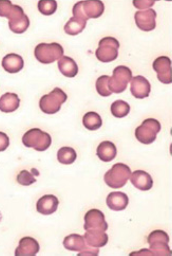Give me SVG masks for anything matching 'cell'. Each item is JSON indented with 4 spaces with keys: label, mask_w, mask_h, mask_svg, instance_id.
<instances>
[{
    "label": "cell",
    "mask_w": 172,
    "mask_h": 256,
    "mask_svg": "<svg viewBox=\"0 0 172 256\" xmlns=\"http://www.w3.org/2000/svg\"><path fill=\"white\" fill-rule=\"evenodd\" d=\"M104 11L105 6L102 2H95V0L80 2L73 6V17L87 22V20H91V18L96 20V18L101 17L104 14Z\"/></svg>",
    "instance_id": "obj_1"
},
{
    "label": "cell",
    "mask_w": 172,
    "mask_h": 256,
    "mask_svg": "<svg viewBox=\"0 0 172 256\" xmlns=\"http://www.w3.org/2000/svg\"><path fill=\"white\" fill-rule=\"evenodd\" d=\"M131 176V170L126 164L117 163L114 164L112 168L106 172L104 177L105 184L111 188H122L126 186L127 181Z\"/></svg>",
    "instance_id": "obj_2"
},
{
    "label": "cell",
    "mask_w": 172,
    "mask_h": 256,
    "mask_svg": "<svg viewBox=\"0 0 172 256\" xmlns=\"http://www.w3.org/2000/svg\"><path fill=\"white\" fill-rule=\"evenodd\" d=\"M22 143L25 148H34L37 152H46L52 144V138L49 134L43 132L38 128H33L24 134Z\"/></svg>",
    "instance_id": "obj_3"
},
{
    "label": "cell",
    "mask_w": 172,
    "mask_h": 256,
    "mask_svg": "<svg viewBox=\"0 0 172 256\" xmlns=\"http://www.w3.org/2000/svg\"><path fill=\"white\" fill-rule=\"evenodd\" d=\"M63 48L57 42L53 44H39L35 48V58L39 62L49 65L63 56Z\"/></svg>",
    "instance_id": "obj_4"
},
{
    "label": "cell",
    "mask_w": 172,
    "mask_h": 256,
    "mask_svg": "<svg viewBox=\"0 0 172 256\" xmlns=\"http://www.w3.org/2000/svg\"><path fill=\"white\" fill-rule=\"evenodd\" d=\"M67 94L61 89L55 88L51 94L43 96L40 98L39 107L44 114H55L60 110L61 105L67 102Z\"/></svg>",
    "instance_id": "obj_5"
},
{
    "label": "cell",
    "mask_w": 172,
    "mask_h": 256,
    "mask_svg": "<svg viewBox=\"0 0 172 256\" xmlns=\"http://www.w3.org/2000/svg\"><path fill=\"white\" fill-rule=\"evenodd\" d=\"M161 132V124L155 118H147L135 130V138L145 145L152 144L157 139V134Z\"/></svg>",
    "instance_id": "obj_6"
},
{
    "label": "cell",
    "mask_w": 172,
    "mask_h": 256,
    "mask_svg": "<svg viewBox=\"0 0 172 256\" xmlns=\"http://www.w3.org/2000/svg\"><path fill=\"white\" fill-rule=\"evenodd\" d=\"M132 80V72L125 66H119L113 70V74L108 80V87L111 94H122L127 89Z\"/></svg>",
    "instance_id": "obj_7"
},
{
    "label": "cell",
    "mask_w": 172,
    "mask_h": 256,
    "mask_svg": "<svg viewBox=\"0 0 172 256\" xmlns=\"http://www.w3.org/2000/svg\"><path fill=\"white\" fill-rule=\"evenodd\" d=\"M119 40L113 38H105L99 42L95 56L102 62H111L119 58Z\"/></svg>",
    "instance_id": "obj_8"
},
{
    "label": "cell",
    "mask_w": 172,
    "mask_h": 256,
    "mask_svg": "<svg viewBox=\"0 0 172 256\" xmlns=\"http://www.w3.org/2000/svg\"><path fill=\"white\" fill-rule=\"evenodd\" d=\"M150 251L155 256H168L171 255V250L169 248V236L167 233L161 230L153 231L149 234L147 240Z\"/></svg>",
    "instance_id": "obj_9"
},
{
    "label": "cell",
    "mask_w": 172,
    "mask_h": 256,
    "mask_svg": "<svg viewBox=\"0 0 172 256\" xmlns=\"http://www.w3.org/2000/svg\"><path fill=\"white\" fill-rule=\"evenodd\" d=\"M85 230L86 231H103L108 230L105 215L99 210H90L85 215Z\"/></svg>",
    "instance_id": "obj_10"
},
{
    "label": "cell",
    "mask_w": 172,
    "mask_h": 256,
    "mask_svg": "<svg viewBox=\"0 0 172 256\" xmlns=\"http://www.w3.org/2000/svg\"><path fill=\"white\" fill-rule=\"evenodd\" d=\"M157 13L152 8L146 11H139L134 15V20L138 28L144 32H150L156 29Z\"/></svg>",
    "instance_id": "obj_11"
},
{
    "label": "cell",
    "mask_w": 172,
    "mask_h": 256,
    "mask_svg": "<svg viewBox=\"0 0 172 256\" xmlns=\"http://www.w3.org/2000/svg\"><path fill=\"white\" fill-rule=\"evenodd\" d=\"M153 70L157 72L158 80L162 84L169 85L172 82L171 78V60L167 56L158 58L152 65Z\"/></svg>",
    "instance_id": "obj_12"
},
{
    "label": "cell",
    "mask_w": 172,
    "mask_h": 256,
    "mask_svg": "<svg viewBox=\"0 0 172 256\" xmlns=\"http://www.w3.org/2000/svg\"><path fill=\"white\" fill-rule=\"evenodd\" d=\"M130 91L131 94L139 100L146 98L149 96L151 86L149 82L145 78L144 76H135L131 80V85H130Z\"/></svg>",
    "instance_id": "obj_13"
},
{
    "label": "cell",
    "mask_w": 172,
    "mask_h": 256,
    "mask_svg": "<svg viewBox=\"0 0 172 256\" xmlns=\"http://www.w3.org/2000/svg\"><path fill=\"white\" fill-rule=\"evenodd\" d=\"M129 179L135 188L143 192H147L153 186V180L151 176L144 170H135L133 174H131Z\"/></svg>",
    "instance_id": "obj_14"
},
{
    "label": "cell",
    "mask_w": 172,
    "mask_h": 256,
    "mask_svg": "<svg viewBox=\"0 0 172 256\" xmlns=\"http://www.w3.org/2000/svg\"><path fill=\"white\" fill-rule=\"evenodd\" d=\"M39 244L32 237H23L15 251L16 256H35L39 252Z\"/></svg>",
    "instance_id": "obj_15"
},
{
    "label": "cell",
    "mask_w": 172,
    "mask_h": 256,
    "mask_svg": "<svg viewBox=\"0 0 172 256\" xmlns=\"http://www.w3.org/2000/svg\"><path fill=\"white\" fill-rule=\"evenodd\" d=\"M59 201L57 197L53 195H46L41 197L36 204L37 212L42 215H52L57 211Z\"/></svg>",
    "instance_id": "obj_16"
},
{
    "label": "cell",
    "mask_w": 172,
    "mask_h": 256,
    "mask_svg": "<svg viewBox=\"0 0 172 256\" xmlns=\"http://www.w3.org/2000/svg\"><path fill=\"white\" fill-rule=\"evenodd\" d=\"M107 206L112 211L121 212L127 208L129 204L128 196L121 192H113V193L109 194L107 197Z\"/></svg>",
    "instance_id": "obj_17"
},
{
    "label": "cell",
    "mask_w": 172,
    "mask_h": 256,
    "mask_svg": "<svg viewBox=\"0 0 172 256\" xmlns=\"http://www.w3.org/2000/svg\"><path fill=\"white\" fill-rule=\"evenodd\" d=\"M24 67L23 58L17 54H8V56H4L2 60V68L8 72V73H18L20 72Z\"/></svg>",
    "instance_id": "obj_18"
},
{
    "label": "cell",
    "mask_w": 172,
    "mask_h": 256,
    "mask_svg": "<svg viewBox=\"0 0 172 256\" xmlns=\"http://www.w3.org/2000/svg\"><path fill=\"white\" fill-rule=\"evenodd\" d=\"M85 242L92 248H103L108 244V235L103 231H86Z\"/></svg>",
    "instance_id": "obj_19"
},
{
    "label": "cell",
    "mask_w": 172,
    "mask_h": 256,
    "mask_svg": "<svg viewBox=\"0 0 172 256\" xmlns=\"http://www.w3.org/2000/svg\"><path fill=\"white\" fill-rule=\"evenodd\" d=\"M20 106V100L15 94H5L0 98V112L11 114L16 112Z\"/></svg>",
    "instance_id": "obj_20"
},
{
    "label": "cell",
    "mask_w": 172,
    "mask_h": 256,
    "mask_svg": "<svg viewBox=\"0 0 172 256\" xmlns=\"http://www.w3.org/2000/svg\"><path fill=\"white\" fill-rule=\"evenodd\" d=\"M63 246L72 252H81L87 248L88 244L85 242L84 236L78 234H71L63 240Z\"/></svg>",
    "instance_id": "obj_21"
},
{
    "label": "cell",
    "mask_w": 172,
    "mask_h": 256,
    "mask_svg": "<svg viewBox=\"0 0 172 256\" xmlns=\"http://www.w3.org/2000/svg\"><path fill=\"white\" fill-rule=\"evenodd\" d=\"M58 69L61 74L66 78H75L78 73L77 64L68 56H62L58 60Z\"/></svg>",
    "instance_id": "obj_22"
},
{
    "label": "cell",
    "mask_w": 172,
    "mask_h": 256,
    "mask_svg": "<svg viewBox=\"0 0 172 256\" xmlns=\"http://www.w3.org/2000/svg\"><path fill=\"white\" fill-rule=\"evenodd\" d=\"M97 157L103 162H111L116 157V148L112 142L105 141L98 145L97 148Z\"/></svg>",
    "instance_id": "obj_23"
},
{
    "label": "cell",
    "mask_w": 172,
    "mask_h": 256,
    "mask_svg": "<svg viewBox=\"0 0 172 256\" xmlns=\"http://www.w3.org/2000/svg\"><path fill=\"white\" fill-rule=\"evenodd\" d=\"M22 13L23 10L21 6H14L8 0H0V17H4L11 20Z\"/></svg>",
    "instance_id": "obj_24"
},
{
    "label": "cell",
    "mask_w": 172,
    "mask_h": 256,
    "mask_svg": "<svg viewBox=\"0 0 172 256\" xmlns=\"http://www.w3.org/2000/svg\"><path fill=\"white\" fill-rule=\"evenodd\" d=\"M83 124L88 130H97L103 125L102 118L96 112H88L83 118Z\"/></svg>",
    "instance_id": "obj_25"
},
{
    "label": "cell",
    "mask_w": 172,
    "mask_h": 256,
    "mask_svg": "<svg viewBox=\"0 0 172 256\" xmlns=\"http://www.w3.org/2000/svg\"><path fill=\"white\" fill-rule=\"evenodd\" d=\"M86 24H87L86 22H83L80 20H77V18L72 17L65 26V32L71 36L78 35L85 30Z\"/></svg>",
    "instance_id": "obj_26"
},
{
    "label": "cell",
    "mask_w": 172,
    "mask_h": 256,
    "mask_svg": "<svg viewBox=\"0 0 172 256\" xmlns=\"http://www.w3.org/2000/svg\"><path fill=\"white\" fill-rule=\"evenodd\" d=\"M77 154L76 152L71 148H62L57 152V160L59 163L65 164V166H70L76 161Z\"/></svg>",
    "instance_id": "obj_27"
},
{
    "label": "cell",
    "mask_w": 172,
    "mask_h": 256,
    "mask_svg": "<svg viewBox=\"0 0 172 256\" xmlns=\"http://www.w3.org/2000/svg\"><path fill=\"white\" fill-rule=\"evenodd\" d=\"M8 26H10L12 32H14L16 34H22L29 29L30 20L28 16L24 15L21 18H19V20L8 22Z\"/></svg>",
    "instance_id": "obj_28"
},
{
    "label": "cell",
    "mask_w": 172,
    "mask_h": 256,
    "mask_svg": "<svg viewBox=\"0 0 172 256\" xmlns=\"http://www.w3.org/2000/svg\"><path fill=\"white\" fill-rule=\"evenodd\" d=\"M130 112V106L124 100H115L111 105V114L117 118H123Z\"/></svg>",
    "instance_id": "obj_29"
},
{
    "label": "cell",
    "mask_w": 172,
    "mask_h": 256,
    "mask_svg": "<svg viewBox=\"0 0 172 256\" xmlns=\"http://www.w3.org/2000/svg\"><path fill=\"white\" fill-rule=\"evenodd\" d=\"M38 10L44 16H51L57 10V2L54 0H40L38 2Z\"/></svg>",
    "instance_id": "obj_30"
},
{
    "label": "cell",
    "mask_w": 172,
    "mask_h": 256,
    "mask_svg": "<svg viewBox=\"0 0 172 256\" xmlns=\"http://www.w3.org/2000/svg\"><path fill=\"white\" fill-rule=\"evenodd\" d=\"M108 80H109V76H103L96 80V84H95L97 94L104 98L110 96L112 94L111 91L109 90V87H108Z\"/></svg>",
    "instance_id": "obj_31"
},
{
    "label": "cell",
    "mask_w": 172,
    "mask_h": 256,
    "mask_svg": "<svg viewBox=\"0 0 172 256\" xmlns=\"http://www.w3.org/2000/svg\"><path fill=\"white\" fill-rule=\"evenodd\" d=\"M17 182L23 186H29L35 184L36 179L28 170H22L19 172V175L17 176Z\"/></svg>",
    "instance_id": "obj_32"
},
{
    "label": "cell",
    "mask_w": 172,
    "mask_h": 256,
    "mask_svg": "<svg viewBox=\"0 0 172 256\" xmlns=\"http://www.w3.org/2000/svg\"><path fill=\"white\" fill-rule=\"evenodd\" d=\"M156 4V2L153 0H134L133 2V6L139 8V10H149L151 6H153V4Z\"/></svg>",
    "instance_id": "obj_33"
},
{
    "label": "cell",
    "mask_w": 172,
    "mask_h": 256,
    "mask_svg": "<svg viewBox=\"0 0 172 256\" xmlns=\"http://www.w3.org/2000/svg\"><path fill=\"white\" fill-rule=\"evenodd\" d=\"M10 146V139L4 132H0V152H2L7 150Z\"/></svg>",
    "instance_id": "obj_34"
},
{
    "label": "cell",
    "mask_w": 172,
    "mask_h": 256,
    "mask_svg": "<svg viewBox=\"0 0 172 256\" xmlns=\"http://www.w3.org/2000/svg\"><path fill=\"white\" fill-rule=\"evenodd\" d=\"M99 254V250L97 248H92V246H87L85 250H83L81 252H78L79 256H96Z\"/></svg>",
    "instance_id": "obj_35"
},
{
    "label": "cell",
    "mask_w": 172,
    "mask_h": 256,
    "mask_svg": "<svg viewBox=\"0 0 172 256\" xmlns=\"http://www.w3.org/2000/svg\"><path fill=\"white\" fill-rule=\"evenodd\" d=\"M130 255H153L150 250H142L139 252H133Z\"/></svg>",
    "instance_id": "obj_36"
}]
</instances>
